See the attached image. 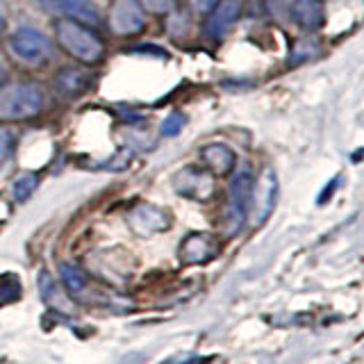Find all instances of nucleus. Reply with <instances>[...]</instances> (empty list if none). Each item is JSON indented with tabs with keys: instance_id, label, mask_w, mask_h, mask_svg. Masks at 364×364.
<instances>
[{
	"instance_id": "14",
	"label": "nucleus",
	"mask_w": 364,
	"mask_h": 364,
	"mask_svg": "<svg viewBox=\"0 0 364 364\" xmlns=\"http://www.w3.org/2000/svg\"><path fill=\"white\" fill-rule=\"evenodd\" d=\"M57 85H60L66 96H77L89 89L91 75L87 71H80V68H64L60 77H57Z\"/></svg>"
},
{
	"instance_id": "24",
	"label": "nucleus",
	"mask_w": 364,
	"mask_h": 364,
	"mask_svg": "<svg viewBox=\"0 0 364 364\" xmlns=\"http://www.w3.org/2000/svg\"><path fill=\"white\" fill-rule=\"evenodd\" d=\"M5 80V68H3V64H0V82Z\"/></svg>"
},
{
	"instance_id": "5",
	"label": "nucleus",
	"mask_w": 364,
	"mask_h": 364,
	"mask_svg": "<svg viewBox=\"0 0 364 364\" xmlns=\"http://www.w3.org/2000/svg\"><path fill=\"white\" fill-rule=\"evenodd\" d=\"M173 189L178 191V196L205 203V200H210L212 193H214V176L210 173L208 168L185 166V168L176 173Z\"/></svg>"
},
{
	"instance_id": "23",
	"label": "nucleus",
	"mask_w": 364,
	"mask_h": 364,
	"mask_svg": "<svg viewBox=\"0 0 364 364\" xmlns=\"http://www.w3.org/2000/svg\"><path fill=\"white\" fill-rule=\"evenodd\" d=\"M3 32H5V14H3V9H0V37H3Z\"/></svg>"
},
{
	"instance_id": "13",
	"label": "nucleus",
	"mask_w": 364,
	"mask_h": 364,
	"mask_svg": "<svg viewBox=\"0 0 364 364\" xmlns=\"http://www.w3.org/2000/svg\"><path fill=\"white\" fill-rule=\"evenodd\" d=\"M291 18L299 28L314 32L323 26V7L321 0H296L291 5Z\"/></svg>"
},
{
	"instance_id": "7",
	"label": "nucleus",
	"mask_w": 364,
	"mask_h": 364,
	"mask_svg": "<svg viewBox=\"0 0 364 364\" xmlns=\"http://www.w3.org/2000/svg\"><path fill=\"white\" fill-rule=\"evenodd\" d=\"M276 193H278V180L276 173L271 168H267L264 173L259 176L257 185H253V193H250V208L253 210V221L255 223H264L267 216L273 212V205H276Z\"/></svg>"
},
{
	"instance_id": "22",
	"label": "nucleus",
	"mask_w": 364,
	"mask_h": 364,
	"mask_svg": "<svg viewBox=\"0 0 364 364\" xmlns=\"http://www.w3.org/2000/svg\"><path fill=\"white\" fill-rule=\"evenodd\" d=\"M219 0H191V7L196 11H210Z\"/></svg>"
},
{
	"instance_id": "9",
	"label": "nucleus",
	"mask_w": 364,
	"mask_h": 364,
	"mask_svg": "<svg viewBox=\"0 0 364 364\" xmlns=\"http://www.w3.org/2000/svg\"><path fill=\"white\" fill-rule=\"evenodd\" d=\"M219 255V242L212 235H189L180 246V259L185 264H203Z\"/></svg>"
},
{
	"instance_id": "8",
	"label": "nucleus",
	"mask_w": 364,
	"mask_h": 364,
	"mask_svg": "<svg viewBox=\"0 0 364 364\" xmlns=\"http://www.w3.org/2000/svg\"><path fill=\"white\" fill-rule=\"evenodd\" d=\"M128 221L132 225V230L136 235H155V232H162L171 225V216L166 210L157 208V205L151 203H144V205H136V208L130 212Z\"/></svg>"
},
{
	"instance_id": "21",
	"label": "nucleus",
	"mask_w": 364,
	"mask_h": 364,
	"mask_svg": "<svg viewBox=\"0 0 364 364\" xmlns=\"http://www.w3.org/2000/svg\"><path fill=\"white\" fill-rule=\"evenodd\" d=\"M39 282H41V294H43V299H50V296L55 294V282H53V278L43 271Z\"/></svg>"
},
{
	"instance_id": "12",
	"label": "nucleus",
	"mask_w": 364,
	"mask_h": 364,
	"mask_svg": "<svg viewBox=\"0 0 364 364\" xmlns=\"http://www.w3.org/2000/svg\"><path fill=\"white\" fill-rule=\"evenodd\" d=\"M53 9L82 26H98L100 21L98 7L91 0H53Z\"/></svg>"
},
{
	"instance_id": "1",
	"label": "nucleus",
	"mask_w": 364,
	"mask_h": 364,
	"mask_svg": "<svg viewBox=\"0 0 364 364\" xmlns=\"http://www.w3.org/2000/svg\"><path fill=\"white\" fill-rule=\"evenodd\" d=\"M55 34H57V43L80 62L94 64L102 57V41L87 26H82V23L71 18H60L55 21Z\"/></svg>"
},
{
	"instance_id": "19",
	"label": "nucleus",
	"mask_w": 364,
	"mask_h": 364,
	"mask_svg": "<svg viewBox=\"0 0 364 364\" xmlns=\"http://www.w3.org/2000/svg\"><path fill=\"white\" fill-rule=\"evenodd\" d=\"M14 139H16L14 130H9V128H0V164H3L5 159L9 157L11 148H14Z\"/></svg>"
},
{
	"instance_id": "16",
	"label": "nucleus",
	"mask_w": 364,
	"mask_h": 364,
	"mask_svg": "<svg viewBox=\"0 0 364 364\" xmlns=\"http://www.w3.org/2000/svg\"><path fill=\"white\" fill-rule=\"evenodd\" d=\"M39 185V178L34 176V173H26V176H21L14 185H11V196H14L16 203H23V200H28L34 189H37Z\"/></svg>"
},
{
	"instance_id": "10",
	"label": "nucleus",
	"mask_w": 364,
	"mask_h": 364,
	"mask_svg": "<svg viewBox=\"0 0 364 364\" xmlns=\"http://www.w3.org/2000/svg\"><path fill=\"white\" fill-rule=\"evenodd\" d=\"M212 14L208 18V37L212 39H221L225 37L230 28L235 26V21L239 18V11H242V0H221L216 3L212 9Z\"/></svg>"
},
{
	"instance_id": "15",
	"label": "nucleus",
	"mask_w": 364,
	"mask_h": 364,
	"mask_svg": "<svg viewBox=\"0 0 364 364\" xmlns=\"http://www.w3.org/2000/svg\"><path fill=\"white\" fill-rule=\"evenodd\" d=\"M21 299V280L14 273H0V305Z\"/></svg>"
},
{
	"instance_id": "6",
	"label": "nucleus",
	"mask_w": 364,
	"mask_h": 364,
	"mask_svg": "<svg viewBox=\"0 0 364 364\" xmlns=\"http://www.w3.org/2000/svg\"><path fill=\"white\" fill-rule=\"evenodd\" d=\"M144 11L136 0H114L109 9V28L119 37H134L144 30Z\"/></svg>"
},
{
	"instance_id": "20",
	"label": "nucleus",
	"mask_w": 364,
	"mask_h": 364,
	"mask_svg": "<svg viewBox=\"0 0 364 364\" xmlns=\"http://www.w3.org/2000/svg\"><path fill=\"white\" fill-rule=\"evenodd\" d=\"M139 5L153 14H168L173 9V0H139Z\"/></svg>"
},
{
	"instance_id": "18",
	"label": "nucleus",
	"mask_w": 364,
	"mask_h": 364,
	"mask_svg": "<svg viewBox=\"0 0 364 364\" xmlns=\"http://www.w3.org/2000/svg\"><path fill=\"white\" fill-rule=\"evenodd\" d=\"M185 114L182 112H173L168 114V117L162 121V125H159V134L162 136H176L182 128H185Z\"/></svg>"
},
{
	"instance_id": "11",
	"label": "nucleus",
	"mask_w": 364,
	"mask_h": 364,
	"mask_svg": "<svg viewBox=\"0 0 364 364\" xmlns=\"http://www.w3.org/2000/svg\"><path fill=\"white\" fill-rule=\"evenodd\" d=\"M200 162L212 176H228L235 168V153L225 144H210L200 148Z\"/></svg>"
},
{
	"instance_id": "4",
	"label": "nucleus",
	"mask_w": 364,
	"mask_h": 364,
	"mask_svg": "<svg viewBox=\"0 0 364 364\" xmlns=\"http://www.w3.org/2000/svg\"><path fill=\"white\" fill-rule=\"evenodd\" d=\"M255 178L250 173V168H242L232 178L230 185V196H228V208L223 214V228L228 235L239 232V228L244 225V219L250 208V193H253Z\"/></svg>"
},
{
	"instance_id": "3",
	"label": "nucleus",
	"mask_w": 364,
	"mask_h": 364,
	"mask_svg": "<svg viewBox=\"0 0 364 364\" xmlns=\"http://www.w3.org/2000/svg\"><path fill=\"white\" fill-rule=\"evenodd\" d=\"M9 53L14 55V60H18L21 64H26L30 68H39L53 60L55 46L46 34L32 28H21L11 34Z\"/></svg>"
},
{
	"instance_id": "17",
	"label": "nucleus",
	"mask_w": 364,
	"mask_h": 364,
	"mask_svg": "<svg viewBox=\"0 0 364 364\" xmlns=\"http://www.w3.org/2000/svg\"><path fill=\"white\" fill-rule=\"evenodd\" d=\"M60 273H62V280H64V284H66V289H68V291L77 294V291H82V289H85L87 278H85V273L80 271L77 267H73V264H62V267H60Z\"/></svg>"
},
{
	"instance_id": "2",
	"label": "nucleus",
	"mask_w": 364,
	"mask_h": 364,
	"mask_svg": "<svg viewBox=\"0 0 364 364\" xmlns=\"http://www.w3.org/2000/svg\"><path fill=\"white\" fill-rule=\"evenodd\" d=\"M43 109V91L37 85L0 87V121H26Z\"/></svg>"
}]
</instances>
